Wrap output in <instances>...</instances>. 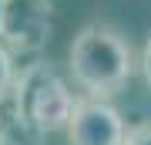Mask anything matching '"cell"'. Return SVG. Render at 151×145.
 Instances as JSON below:
<instances>
[{
    "label": "cell",
    "instance_id": "1",
    "mask_svg": "<svg viewBox=\"0 0 151 145\" xmlns=\"http://www.w3.org/2000/svg\"><path fill=\"white\" fill-rule=\"evenodd\" d=\"M67 58L74 85L87 98H101V101L118 95L134 74V54H131L128 37L104 20L84 24L70 41Z\"/></svg>",
    "mask_w": 151,
    "mask_h": 145
},
{
    "label": "cell",
    "instance_id": "2",
    "mask_svg": "<svg viewBox=\"0 0 151 145\" xmlns=\"http://www.w3.org/2000/svg\"><path fill=\"white\" fill-rule=\"evenodd\" d=\"M14 115L20 125L34 132H60L70 125L77 98L67 88V81L57 74L50 64H27L17 74L14 88Z\"/></svg>",
    "mask_w": 151,
    "mask_h": 145
},
{
    "label": "cell",
    "instance_id": "3",
    "mask_svg": "<svg viewBox=\"0 0 151 145\" xmlns=\"http://www.w3.org/2000/svg\"><path fill=\"white\" fill-rule=\"evenodd\" d=\"M128 125L121 111L101 98H77L67 125L70 145H124Z\"/></svg>",
    "mask_w": 151,
    "mask_h": 145
},
{
    "label": "cell",
    "instance_id": "4",
    "mask_svg": "<svg viewBox=\"0 0 151 145\" xmlns=\"http://www.w3.org/2000/svg\"><path fill=\"white\" fill-rule=\"evenodd\" d=\"M50 37V0H7L0 41L20 54L40 51Z\"/></svg>",
    "mask_w": 151,
    "mask_h": 145
},
{
    "label": "cell",
    "instance_id": "5",
    "mask_svg": "<svg viewBox=\"0 0 151 145\" xmlns=\"http://www.w3.org/2000/svg\"><path fill=\"white\" fill-rule=\"evenodd\" d=\"M14 81H17V74H14V54H10V47H7L4 41H0V101L10 95Z\"/></svg>",
    "mask_w": 151,
    "mask_h": 145
},
{
    "label": "cell",
    "instance_id": "6",
    "mask_svg": "<svg viewBox=\"0 0 151 145\" xmlns=\"http://www.w3.org/2000/svg\"><path fill=\"white\" fill-rule=\"evenodd\" d=\"M124 145H151V122H141L134 128H128Z\"/></svg>",
    "mask_w": 151,
    "mask_h": 145
},
{
    "label": "cell",
    "instance_id": "7",
    "mask_svg": "<svg viewBox=\"0 0 151 145\" xmlns=\"http://www.w3.org/2000/svg\"><path fill=\"white\" fill-rule=\"evenodd\" d=\"M141 74H145L148 88H151V34H148V44H145V51H141Z\"/></svg>",
    "mask_w": 151,
    "mask_h": 145
},
{
    "label": "cell",
    "instance_id": "8",
    "mask_svg": "<svg viewBox=\"0 0 151 145\" xmlns=\"http://www.w3.org/2000/svg\"><path fill=\"white\" fill-rule=\"evenodd\" d=\"M0 145H24V142H17L14 135H7V132H4V138H0Z\"/></svg>",
    "mask_w": 151,
    "mask_h": 145
},
{
    "label": "cell",
    "instance_id": "9",
    "mask_svg": "<svg viewBox=\"0 0 151 145\" xmlns=\"http://www.w3.org/2000/svg\"><path fill=\"white\" fill-rule=\"evenodd\" d=\"M4 14H7V0H0V34H4Z\"/></svg>",
    "mask_w": 151,
    "mask_h": 145
}]
</instances>
